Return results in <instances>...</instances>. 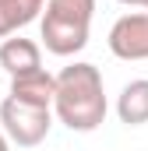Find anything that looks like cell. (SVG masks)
<instances>
[{
    "instance_id": "obj_8",
    "label": "cell",
    "mask_w": 148,
    "mask_h": 151,
    "mask_svg": "<svg viewBox=\"0 0 148 151\" xmlns=\"http://www.w3.org/2000/svg\"><path fill=\"white\" fill-rule=\"evenodd\" d=\"M49 0H0V39H11L18 28L32 25Z\"/></svg>"
},
{
    "instance_id": "obj_5",
    "label": "cell",
    "mask_w": 148,
    "mask_h": 151,
    "mask_svg": "<svg viewBox=\"0 0 148 151\" xmlns=\"http://www.w3.org/2000/svg\"><path fill=\"white\" fill-rule=\"evenodd\" d=\"M11 99H18V102H25V106H39V109H53L57 74H49L46 67H39V70L11 77Z\"/></svg>"
},
{
    "instance_id": "obj_9",
    "label": "cell",
    "mask_w": 148,
    "mask_h": 151,
    "mask_svg": "<svg viewBox=\"0 0 148 151\" xmlns=\"http://www.w3.org/2000/svg\"><path fill=\"white\" fill-rule=\"evenodd\" d=\"M0 151H11V137H7L4 130H0Z\"/></svg>"
},
{
    "instance_id": "obj_3",
    "label": "cell",
    "mask_w": 148,
    "mask_h": 151,
    "mask_svg": "<svg viewBox=\"0 0 148 151\" xmlns=\"http://www.w3.org/2000/svg\"><path fill=\"white\" fill-rule=\"evenodd\" d=\"M53 127V109H39V106H25L18 99H4L0 102V130L11 137V144L18 148H36L46 141Z\"/></svg>"
},
{
    "instance_id": "obj_1",
    "label": "cell",
    "mask_w": 148,
    "mask_h": 151,
    "mask_svg": "<svg viewBox=\"0 0 148 151\" xmlns=\"http://www.w3.org/2000/svg\"><path fill=\"white\" fill-rule=\"evenodd\" d=\"M106 88H102V74L95 63L74 60L57 74V99H53V116L74 130V134H92L102 127L106 119Z\"/></svg>"
},
{
    "instance_id": "obj_4",
    "label": "cell",
    "mask_w": 148,
    "mask_h": 151,
    "mask_svg": "<svg viewBox=\"0 0 148 151\" xmlns=\"http://www.w3.org/2000/svg\"><path fill=\"white\" fill-rule=\"evenodd\" d=\"M116 60H148V11L120 14L106 39Z\"/></svg>"
},
{
    "instance_id": "obj_10",
    "label": "cell",
    "mask_w": 148,
    "mask_h": 151,
    "mask_svg": "<svg viewBox=\"0 0 148 151\" xmlns=\"http://www.w3.org/2000/svg\"><path fill=\"white\" fill-rule=\"evenodd\" d=\"M120 4H127V7H145L148 11V0H120Z\"/></svg>"
},
{
    "instance_id": "obj_7",
    "label": "cell",
    "mask_w": 148,
    "mask_h": 151,
    "mask_svg": "<svg viewBox=\"0 0 148 151\" xmlns=\"http://www.w3.org/2000/svg\"><path fill=\"white\" fill-rule=\"evenodd\" d=\"M116 116L127 127L148 123V77H138V81L123 84V91L116 95Z\"/></svg>"
},
{
    "instance_id": "obj_6",
    "label": "cell",
    "mask_w": 148,
    "mask_h": 151,
    "mask_svg": "<svg viewBox=\"0 0 148 151\" xmlns=\"http://www.w3.org/2000/svg\"><path fill=\"white\" fill-rule=\"evenodd\" d=\"M0 67L11 77L39 70V67H42V46L32 42V39H21V35L4 39V42H0Z\"/></svg>"
},
{
    "instance_id": "obj_2",
    "label": "cell",
    "mask_w": 148,
    "mask_h": 151,
    "mask_svg": "<svg viewBox=\"0 0 148 151\" xmlns=\"http://www.w3.org/2000/svg\"><path fill=\"white\" fill-rule=\"evenodd\" d=\"M95 0H49L42 11V46L53 56H74L88 46Z\"/></svg>"
}]
</instances>
